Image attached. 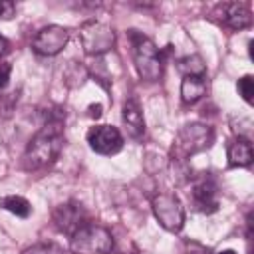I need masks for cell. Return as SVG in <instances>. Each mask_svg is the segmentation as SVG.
Masks as SVG:
<instances>
[{
  "label": "cell",
  "instance_id": "cb8c5ba5",
  "mask_svg": "<svg viewBox=\"0 0 254 254\" xmlns=\"http://www.w3.org/2000/svg\"><path fill=\"white\" fill-rule=\"evenodd\" d=\"M218 254H236V252H234V250H220Z\"/></svg>",
  "mask_w": 254,
  "mask_h": 254
},
{
  "label": "cell",
  "instance_id": "5bb4252c",
  "mask_svg": "<svg viewBox=\"0 0 254 254\" xmlns=\"http://www.w3.org/2000/svg\"><path fill=\"white\" fill-rule=\"evenodd\" d=\"M254 159V151H252V143L244 141V139H236L234 143H230L228 147V163L232 167H248Z\"/></svg>",
  "mask_w": 254,
  "mask_h": 254
},
{
  "label": "cell",
  "instance_id": "3957f363",
  "mask_svg": "<svg viewBox=\"0 0 254 254\" xmlns=\"http://www.w3.org/2000/svg\"><path fill=\"white\" fill-rule=\"evenodd\" d=\"M133 60L137 73L147 81H157L163 73V60L153 40L133 34Z\"/></svg>",
  "mask_w": 254,
  "mask_h": 254
},
{
  "label": "cell",
  "instance_id": "ffe728a7",
  "mask_svg": "<svg viewBox=\"0 0 254 254\" xmlns=\"http://www.w3.org/2000/svg\"><path fill=\"white\" fill-rule=\"evenodd\" d=\"M16 12V4L10 0H0V18L2 20H10Z\"/></svg>",
  "mask_w": 254,
  "mask_h": 254
},
{
  "label": "cell",
  "instance_id": "30bf717a",
  "mask_svg": "<svg viewBox=\"0 0 254 254\" xmlns=\"http://www.w3.org/2000/svg\"><path fill=\"white\" fill-rule=\"evenodd\" d=\"M214 14L220 16V22L232 30H242L252 24L250 8L242 2H224V4L216 6Z\"/></svg>",
  "mask_w": 254,
  "mask_h": 254
},
{
  "label": "cell",
  "instance_id": "2e32d148",
  "mask_svg": "<svg viewBox=\"0 0 254 254\" xmlns=\"http://www.w3.org/2000/svg\"><path fill=\"white\" fill-rule=\"evenodd\" d=\"M179 71L185 77L187 75H204L206 65H204V62L198 54H192V56H185L183 60H179Z\"/></svg>",
  "mask_w": 254,
  "mask_h": 254
},
{
  "label": "cell",
  "instance_id": "9c48e42d",
  "mask_svg": "<svg viewBox=\"0 0 254 254\" xmlns=\"http://www.w3.org/2000/svg\"><path fill=\"white\" fill-rule=\"evenodd\" d=\"M54 224L60 232L64 234H73L75 230H79L81 226L87 224V212L83 210L81 204L77 202H65V204H60L56 210H54Z\"/></svg>",
  "mask_w": 254,
  "mask_h": 254
},
{
  "label": "cell",
  "instance_id": "52a82bcc",
  "mask_svg": "<svg viewBox=\"0 0 254 254\" xmlns=\"http://www.w3.org/2000/svg\"><path fill=\"white\" fill-rule=\"evenodd\" d=\"M67 40H69V30L67 28H64V26H46L34 36L32 48H34V52H38L42 56H56L65 48Z\"/></svg>",
  "mask_w": 254,
  "mask_h": 254
},
{
  "label": "cell",
  "instance_id": "7a4b0ae2",
  "mask_svg": "<svg viewBox=\"0 0 254 254\" xmlns=\"http://www.w3.org/2000/svg\"><path fill=\"white\" fill-rule=\"evenodd\" d=\"M73 254H107L113 248V238L107 228L97 224H85L69 238Z\"/></svg>",
  "mask_w": 254,
  "mask_h": 254
},
{
  "label": "cell",
  "instance_id": "ac0fdd59",
  "mask_svg": "<svg viewBox=\"0 0 254 254\" xmlns=\"http://www.w3.org/2000/svg\"><path fill=\"white\" fill-rule=\"evenodd\" d=\"M236 87H238L240 97H242L246 103H252V101H254V77H252V75L240 77Z\"/></svg>",
  "mask_w": 254,
  "mask_h": 254
},
{
  "label": "cell",
  "instance_id": "8fae6325",
  "mask_svg": "<svg viewBox=\"0 0 254 254\" xmlns=\"http://www.w3.org/2000/svg\"><path fill=\"white\" fill-rule=\"evenodd\" d=\"M121 115H123V123L127 127V133L133 139H141L143 133H145V117H143V111H141L139 103L135 99H127L123 103Z\"/></svg>",
  "mask_w": 254,
  "mask_h": 254
},
{
  "label": "cell",
  "instance_id": "ba28073f",
  "mask_svg": "<svg viewBox=\"0 0 254 254\" xmlns=\"http://www.w3.org/2000/svg\"><path fill=\"white\" fill-rule=\"evenodd\" d=\"M87 143L99 155H115L123 147V137L111 125H95L87 131Z\"/></svg>",
  "mask_w": 254,
  "mask_h": 254
},
{
  "label": "cell",
  "instance_id": "603a6c76",
  "mask_svg": "<svg viewBox=\"0 0 254 254\" xmlns=\"http://www.w3.org/2000/svg\"><path fill=\"white\" fill-rule=\"evenodd\" d=\"M6 50H8V42H6V38L0 34V56H2Z\"/></svg>",
  "mask_w": 254,
  "mask_h": 254
},
{
  "label": "cell",
  "instance_id": "7402d4cb",
  "mask_svg": "<svg viewBox=\"0 0 254 254\" xmlns=\"http://www.w3.org/2000/svg\"><path fill=\"white\" fill-rule=\"evenodd\" d=\"M89 115H91V117H99V115H101V105H99V103L89 105Z\"/></svg>",
  "mask_w": 254,
  "mask_h": 254
},
{
  "label": "cell",
  "instance_id": "5b68a950",
  "mask_svg": "<svg viewBox=\"0 0 254 254\" xmlns=\"http://www.w3.org/2000/svg\"><path fill=\"white\" fill-rule=\"evenodd\" d=\"M153 206V214L159 220V224L163 228H167L169 232H179L185 224V208L181 204V200L171 194V192H161L153 198L151 202Z\"/></svg>",
  "mask_w": 254,
  "mask_h": 254
},
{
  "label": "cell",
  "instance_id": "7c38bea8",
  "mask_svg": "<svg viewBox=\"0 0 254 254\" xmlns=\"http://www.w3.org/2000/svg\"><path fill=\"white\" fill-rule=\"evenodd\" d=\"M206 93V77L204 75H187L181 81V99L185 103H196Z\"/></svg>",
  "mask_w": 254,
  "mask_h": 254
},
{
  "label": "cell",
  "instance_id": "d6986e66",
  "mask_svg": "<svg viewBox=\"0 0 254 254\" xmlns=\"http://www.w3.org/2000/svg\"><path fill=\"white\" fill-rule=\"evenodd\" d=\"M22 254H64V248L54 242H42V244H34L26 248Z\"/></svg>",
  "mask_w": 254,
  "mask_h": 254
},
{
  "label": "cell",
  "instance_id": "8992f818",
  "mask_svg": "<svg viewBox=\"0 0 254 254\" xmlns=\"http://www.w3.org/2000/svg\"><path fill=\"white\" fill-rule=\"evenodd\" d=\"M79 38H81V46L87 54L97 56L103 54L107 50H111V46L115 44V34L113 30L103 24V22H85L79 30Z\"/></svg>",
  "mask_w": 254,
  "mask_h": 254
},
{
  "label": "cell",
  "instance_id": "277c9868",
  "mask_svg": "<svg viewBox=\"0 0 254 254\" xmlns=\"http://www.w3.org/2000/svg\"><path fill=\"white\" fill-rule=\"evenodd\" d=\"M212 143V129L202 123H187L175 141V153L181 157H190L194 153L204 151Z\"/></svg>",
  "mask_w": 254,
  "mask_h": 254
},
{
  "label": "cell",
  "instance_id": "4fadbf2b",
  "mask_svg": "<svg viewBox=\"0 0 254 254\" xmlns=\"http://www.w3.org/2000/svg\"><path fill=\"white\" fill-rule=\"evenodd\" d=\"M192 200H194L196 210H200V212L210 214V212H216V210H218L216 190H214L212 185H206V183L198 185V187L194 189V192H192Z\"/></svg>",
  "mask_w": 254,
  "mask_h": 254
},
{
  "label": "cell",
  "instance_id": "6da1fadb",
  "mask_svg": "<svg viewBox=\"0 0 254 254\" xmlns=\"http://www.w3.org/2000/svg\"><path fill=\"white\" fill-rule=\"evenodd\" d=\"M64 145V131H62V121H50L44 125L42 131H38L32 141L26 147V153L22 157V167L26 171H36L46 165H50L62 151Z\"/></svg>",
  "mask_w": 254,
  "mask_h": 254
},
{
  "label": "cell",
  "instance_id": "9a60e30c",
  "mask_svg": "<svg viewBox=\"0 0 254 254\" xmlns=\"http://www.w3.org/2000/svg\"><path fill=\"white\" fill-rule=\"evenodd\" d=\"M0 206L4 210H8V212L16 214V216H22V218L30 216V210H32L30 202L24 196H18V194H10V196L0 198Z\"/></svg>",
  "mask_w": 254,
  "mask_h": 254
},
{
  "label": "cell",
  "instance_id": "44dd1931",
  "mask_svg": "<svg viewBox=\"0 0 254 254\" xmlns=\"http://www.w3.org/2000/svg\"><path fill=\"white\" fill-rule=\"evenodd\" d=\"M10 73H12V64H8V62L0 64V89H4V87L8 85Z\"/></svg>",
  "mask_w": 254,
  "mask_h": 254
},
{
  "label": "cell",
  "instance_id": "e0dca14e",
  "mask_svg": "<svg viewBox=\"0 0 254 254\" xmlns=\"http://www.w3.org/2000/svg\"><path fill=\"white\" fill-rule=\"evenodd\" d=\"M232 131L238 135V139H244V141H252V121L248 117H238L232 121Z\"/></svg>",
  "mask_w": 254,
  "mask_h": 254
}]
</instances>
